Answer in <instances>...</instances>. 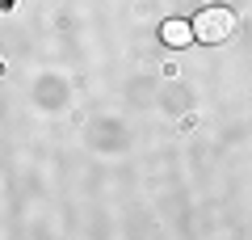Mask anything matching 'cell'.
<instances>
[{
  "instance_id": "obj_2",
  "label": "cell",
  "mask_w": 252,
  "mask_h": 240,
  "mask_svg": "<svg viewBox=\"0 0 252 240\" xmlns=\"http://www.w3.org/2000/svg\"><path fill=\"white\" fill-rule=\"evenodd\" d=\"M160 38H164V46H189L193 42V30H189V21H164L160 26Z\"/></svg>"
},
{
  "instance_id": "obj_1",
  "label": "cell",
  "mask_w": 252,
  "mask_h": 240,
  "mask_svg": "<svg viewBox=\"0 0 252 240\" xmlns=\"http://www.w3.org/2000/svg\"><path fill=\"white\" fill-rule=\"evenodd\" d=\"M235 13L231 9H223V4H210V9H202V13H193V21H189V30H193V42H202V46H219V42H227V38L235 34Z\"/></svg>"
}]
</instances>
